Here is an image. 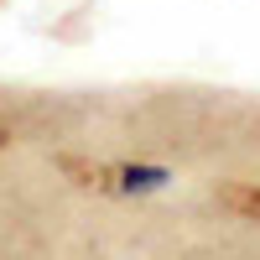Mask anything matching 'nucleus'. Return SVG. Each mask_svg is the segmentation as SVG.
Returning <instances> with one entry per match:
<instances>
[{
    "mask_svg": "<svg viewBox=\"0 0 260 260\" xmlns=\"http://www.w3.org/2000/svg\"><path fill=\"white\" fill-rule=\"evenodd\" d=\"M110 177H115V187H120V192H161V187L177 182L167 167H146V161H125V167H115V172H110Z\"/></svg>",
    "mask_w": 260,
    "mask_h": 260,
    "instance_id": "1",
    "label": "nucleus"
},
{
    "mask_svg": "<svg viewBox=\"0 0 260 260\" xmlns=\"http://www.w3.org/2000/svg\"><path fill=\"white\" fill-rule=\"evenodd\" d=\"M219 203L234 208V213H245V219H260V192H255V187H224Z\"/></svg>",
    "mask_w": 260,
    "mask_h": 260,
    "instance_id": "2",
    "label": "nucleus"
}]
</instances>
